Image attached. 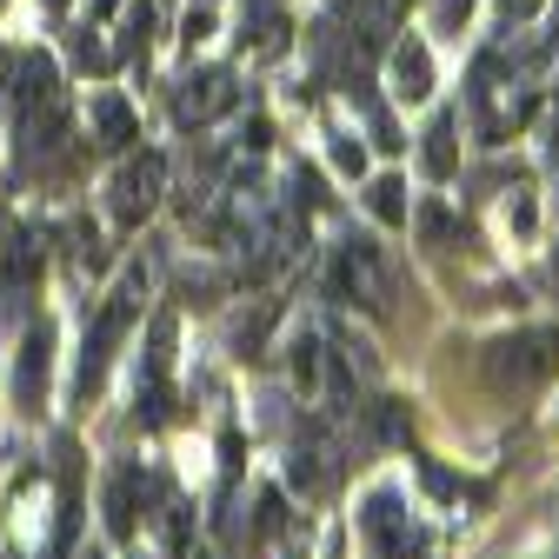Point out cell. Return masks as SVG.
Listing matches in <instances>:
<instances>
[{
	"label": "cell",
	"mask_w": 559,
	"mask_h": 559,
	"mask_svg": "<svg viewBox=\"0 0 559 559\" xmlns=\"http://www.w3.org/2000/svg\"><path fill=\"white\" fill-rule=\"evenodd\" d=\"M140 273H127L120 287L107 294V307L94 313V333H87V346H81V373H74V393L87 400V393H100V380H107V367H114V346L127 340V326H133V313H140Z\"/></svg>",
	"instance_id": "obj_1"
},
{
	"label": "cell",
	"mask_w": 559,
	"mask_h": 559,
	"mask_svg": "<svg viewBox=\"0 0 559 559\" xmlns=\"http://www.w3.org/2000/svg\"><path fill=\"white\" fill-rule=\"evenodd\" d=\"M486 373H493L500 386H539L559 373V333H507L486 346Z\"/></svg>",
	"instance_id": "obj_2"
},
{
	"label": "cell",
	"mask_w": 559,
	"mask_h": 559,
	"mask_svg": "<svg viewBox=\"0 0 559 559\" xmlns=\"http://www.w3.org/2000/svg\"><path fill=\"white\" fill-rule=\"evenodd\" d=\"M360 539H367V559H413L419 552V526L406 520V507H400V493H367V507H360Z\"/></svg>",
	"instance_id": "obj_3"
},
{
	"label": "cell",
	"mask_w": 559,
	"mask_h": 559,
	"mask_svg": "<svg viewBox=\"0 0 559 559\" xmlns=\"http://www.w3.org/2000/svg\"><path fill=\"white\" fill-rule=\"evenodd\" d=\"M160 187H167V160H160V154L127 160V167L114 174V187H107V214H114L120 227H140V221L160 206Z\"/></svg>",
	"instance_id": "obj_4"
},
{
	"label": "cell",
	"mask_w": 559,
	"mask_h": 559,
	"mask_svg": "<svg viewBox=\"0 0 559 559\" xmlns=\"http://www.w3.org/2000/svg\"><path fill=\"white\" fill-rule=\"evenodd\" d=\"M333 294L354 300V307H367V313L386 307V266H380V253H373L367 240H346V247L333 253Z\"/></svg>",
	"instance_id": "obj_5"
},
{
	"label": "cell",
	"mask_w": 559,
	"mask_h": 559,
	"mask_svg": "<svg viewBox=\"0 0 559 559\" xmlns=\"http://www.w3.org/2000/svg\"><path fill=\"white\" fill-rule=\"evenodd\" d=\"M34 280H40V247H27L21 227L0 234V320H14L34 300Z\"/></svg>",
	"instance_id": "obj_6"
},
{
	"label": "cell",
	"mask_w": 559,
	"mask_h": 559,
	"mask_svg": "<svg viewBox=\"0 0 559 559\" xmlns=\"http://www.w3.org/2000/svg\"><path fill=\"white\" fill-rule=\"evenodd\" d=\"M47 386H53V333L34 326L21 340V360H14V406L21 413H40L47 406Z\"/></svg>",
	"instance_id": "obj_7"
},
{
	"label": "cell",
	"mask_w": 559,
	"mask_h": 559,
	"mask_svg": "<svg viewBox=\"0 0 559 559\" xmlns=\"http://www.w3.org/2000/svg\"><path fill=\"white\" fill-rule=\"evenodd\" d=\"M140 486H147V473H140L133 460H120L107 473V486H100V507H107V533L114 539H133V526H140Z\"/></svg>",
	"instance_id": "obj_8"
},
{
	"label": "cell",
	"mask_w": 559,
	"mask_h": 559,
	"mask_svg": "<svg viewBox=\"0 0 559 559\" xmlns=\"http://www.w3.org/2000/svg\"><path fill=\"white\" fill-rule=\"evenodd\" d=\"M393 94L400 100H427L433 94V53H427V40H400L393 47Z\"/></svg>",
	"instance_id": "obj_9"
},
{
	"label": "cell",
	"mask_w": 559,
	"mask_h": 559,
	"mask_svg": "<svg viewBox=\"0 0 559 559\" xmlns=\"http://www.w3.org/2000/svg\"><path fill=\"white\" fill-rule=\"evenodd\" d=\"M221 107H234V81H227V74H193V81H187V94H180V120L200 127V120H214Z\"/></svg>",
	"instance_id": "obj_10"
},
{
	"label": "cell",
	"mask_w": 559,
	"mask_h": 559,
	"mask_svg": "<svg viewBox=\"0 0 559 559\" xmlns=\"http://www.w3.org/2000/svg\"><path fill=\"white\" fill-rule=\"evenodd\" d=\"M453 114H440L433 127H427V147H419V167H427L433 180H453V167H460V154H453Z\"/></svg>",
	"instance_id": "obj_11"
},
{
	"label": "cell",
	"mask_w": 559,
	"mask_h": 559,
	"mask_svg": "<svg viewBox=\"0 0 559 559\" xmlns=\"http://www.w3.org/2000/svg\"><path fill=\"white\" fill-rule=\"evenodd\" d=\"M94 133H100V147H127V140H133V114H127V100L94 94Z\"/></svg>",
	"instance_id": "obj_12"
},
{
	"label": "cell",
	"mask_w": 559,
	"mask_h": 559,
	"mask_svg": "<svg viewBox=\"0 0 559 559\" xmlns=\"http://www.w3.org/2000/svg\"><path fill=\"white\" fill-rule=\"evenodd\" d=\"M367 206H373V221H386V227H406V180H373L367 187Z\"/></svg>",
	"instance_id": "obj_13"
},
{
	"label": "cell",
	"mask_w": 559,
	"mask_h": 559,
	"mask_svg": "<svg viewBox=\"0 0 559 559\" xmlns=\"http://www.w3.org/2000/svg\"><path fill=\"white\" fill-rule=\"evenodd\" d=\"M333 167H340V174H354V180L367 174V147H360L354 133H333Z\"/></svg>",
	"instance_id": "obj_14"
},
{
	"label": "cell",
	"mask_w": 559,
	"mask_h": 559,
	"mask_svg": "<svg viewBox=\"0 0 559 559\" xmlns=\"http://www.w3.org/2000/svg\"><path fill=\"white\" fill-rule=\"evenodd\" d=\"M147 34H154V8L140 0V8L127 14V53H147Z\"/></svg>",
	"instance_id": "obj_15"
},
{
	"label": "cell",
	"mask_w": 559,
	"mask_h": 559,
	"mask_svg": "<svg viewBox=\"0 0 559 559\" xmlns=\"http://www.w3.org/2000/svg\"><path fill=\"white\" fill-rule=\"evenodd\" d=\"M373 427H380V440H406V419H400V400H380V406H373Z\"/></svg>",
	"instance_id": "obj_16"
},
{
	"label": "cell",
	"mask_w": 559,
	"mask_h": 559,
	"mask_svg": "<svg viewBox=\"0 0 559 559\" xmlns=\"http://www.w3.org/2000/svg\"><path fill=\"white\" fill-rule=\"evenodd\" d=\"M466 14H473V0H440V8H433V27H440V34H453Z\"/></svg>",
	"instance_id": "obj_17"
},
{
	"label": "cell",
	"mask_w": 559,
	"mask_h": 559,
	"mask_svg": "<svg viewBox=\"0 0 559 559\" xmlns=\"http://www.w3.org/2000/svg\"><path fill=\"white\" fill-rule=\"evenodd\" d=\"M419 234H427V240H447V234H453V214H447V206H427V214H419Z\"/></svg>",
	"instance_id": "obj_18"
},
{
	"label": "cell",
	"mask_w": 559,
	"mask_h": 559,
	"mask_svg": "<svg viewBox=\"0 0 559 559\" xmlns=\"http://www.w3.org/2000/svg\"><path fill=\"white\" fill-rule=\"evenodd\" d=\"M313 354H320V346L300 333V346H294V380H300V386H313Z\"/></svg>",
	"instance_id": "obj_19"
},
{
	"label": "cell",
	"mask_w": 559,
	"mask_h": 559,
	"mask_svg": "<svg viewBox=\"0 0 559 559\" xmlns=\"http://www.w3.org/2000/svg\"><path fill=\"white\" fill-rule=\"evenodd\" d=\"M206 34H214V14L193 8V14H187V47H193V40H206Z\"/></svg>",
	"instance_id": "obj_20"
},
{
	"label": "cell",
	"mask_w": 559,
	"mask_h": 559,
	"mask_svg": "<svg viewBox=\"0 0 559 559\" xmlns=\"http://www.w3.org/2000/svg\"><path fill=\"white\" fill-rule=\"evenodd\" d=\"M507 221H513V227H520V234H533V200H526V193H520V200H513V206H507Z\"/></svg>",
	"instance_id": "obj_21"
},
{
	"label": "cell",
	"mask_w": 559,
	"mask_h": 559,
	"mask_svg": "<svg viewBox=\"0 0 559 559\" xmlns=\"http://www.w3.org/2000/svg\"><path fill=\"white\" fill-rule=\"evenodd\" d=\"M500 8H507V21H533V14H539V0H500Z\"/></svg>",
	"instance_id": "obj_22"
},
{
	"label": "cell",
	"mask_w": 559,
	"mask_h": 559,
	"mask_svg": "<svg viewBox=\"0 0 559 559\" xmlns=\"http://www.w3.org/2000/svg\"><path fill=\"white\" fill-rule=\"evenodd\" d=\"M546 154H552V160H559V114H552V120H546Z\"/></svg>",
	"instance_id": "obj_23"
},
{
	"label": "cell",
	"mask_w": 559,
	"mask_h": 559,
	"mask_svg": "<svg viewBox=\"0 0 559 559\" xmlns=\"http://www.w3.org/2000/svg\"><path fill=\"white\" fill-rule=\"evenodd\" d=\"M552 287H559V253H552Z\"/></svg>",
	"instance_id": "obj_24"
},
{
	"label": "cell",
	"mask_w": 559,
	"mask_h": 559,
	"mask_svg": "<svg viewBox=\"0 0 559 559\" xmlns=\"http://www.w3.org/2000/svg\"><path fill=\"white\" fill-rule=\"evenodd\" d=\"M94 8H100V14H107V8H114V0H94Z\"/></svg>",
	"instance_id": "obj_25"
},
{
	"label": "cell",
	"mask_w": 559,
	"mask_h": 559,
	"mask_svg": "<svg viewBox=\"0 0 559 559\" xmlns=\"http://www.w3.org/2000/svg\"><path fill=\"white\" fill-rule=\"evenodd\" d=\"M81 559H100V552H81Z\"/></svg>",
	"instance_id": "obj_26"
},
{
	"label": "cell",
	"mask_w": 559,
	"mask_h": 559,
	"mask_svg": "<svg viewBox=\"0 0 559 559\" xmlns=\"http://www.w3.org/2000/svg\"><path fill=\"white\" fill-rule=\"evenodd\" d=\"M53 8H60V0H53Z\"/></svg>",
	"instance_id": "obj_27"
}]
</instances>
